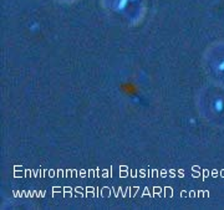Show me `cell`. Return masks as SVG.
I'll list each match as a JSON object with an SVG mask.
<instances>
[{
  "label": "cell",
  "mask_w": 224,
  "mask_h": 210,
  "mask_svg": "<svg viewBox=\"0 0 224 210\" xmlns=\"http://www.w3.org/2000/svg\"><path fill=\"white\" fill-rule=\"evenodd\" d=\"M213 107H214V110H216V112H222L224 110V101L222 98H217L214 101Z\"/></svg>",
  "instance_id": "6da1fadb"
},
{
  "label": "cell",
  "mask_w": 224,
  "mask_h": 210,
  "mask_svg": "<svg viewBox=\"0 0 224 210\" xmlns=\"http://www.w3.org/2000/svg\"><path fill=\"white\" fill-rule=\"evenodd\" d=\"M218 70L219 71H224V60L222 62H219V65H218Z\"/></svg>",
  "instance_id": "7a4b0ae2"
}]
</instances>
